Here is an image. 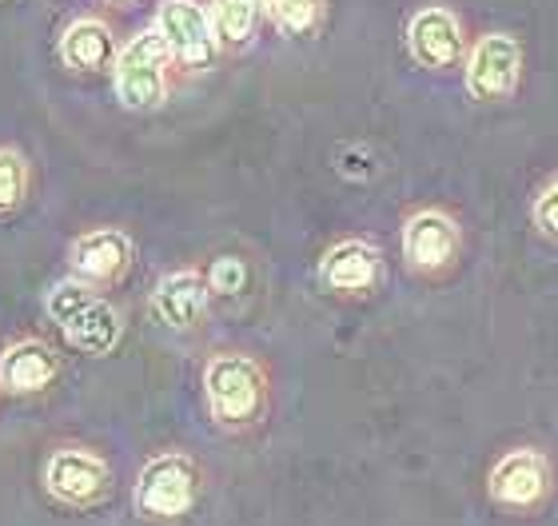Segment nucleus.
I'll use <instances>...</instances> for the list:
<instances>
[{"label": "nucleus", "instance_id": "19", "mask_svg": "<svg viewBox=\"0 0 558 526\" xmlns=\"http://www.w3.org/2000/svg\"><path fill=\"white\" fill-rule=\"evenodd\" d=\"M96 295H93V288H88V283L84 280H76V276H72V280H64V283H57V288H52V292H48V299H45V311L52 319H57L60 328H64V323H69L72 316H76V311H81V307H88L93 304Z\"/></svg>", "mask_w": 558, "mask_h": 526}, {"label": "nucleus", "instance_id": "9", "mask_svg": "<svg viewBox=\"0 0 558 526\" xmlns=\"http://www.w3.org/2000/svg\"><path fill=\"white\" fill-rule=\"evenodd\" d=\"M208 299H211V283L208 276L184 268V271H168L156 292H151V311L160 323H168L172 331H192L204 323L208 316Z\"/></svg>", "mask_w": 558, "mask_h": 526}, {"label": "nucleus", "instance_id": "7", "mask_svg": "<svg viewBox=\"0 0 558 526\" xmlns=\"http://www.w3.org/2000/svg\"><path fill=\"white\" fill-rule=\"evenodd\" d=\"M408 48L418 69H435V72L454 69L463 60V24H459V16L451 9H442V4L418 9L408 24Z\"/></svg>", "mask_w": 558, "mask_h": 526}, {"label": "nucleus", "instance_id": "4", "mask_svg": "<svg viewBox=\"0 0 558 526\" xmlns=\"http://www.w3.org/2000/svg\"><path fill=\"white\" fill-rule=\"evenodd\" d=\"M45 487L64 506H93L112 491V470L88 447H57L45 463Z\"/></svg>", "mask_w": 558, "mask_h": 526}, {"label": "nucleus", "instance_id": "3", "mask_svg": "<svg viewBox=\"0 0 558 526\" xmlns=\"http://www.w3.org/2000/svg\"><path fill=\"white\" fill-rule=\"evenodd\" d=\"M199 494V470L187 455H156L144 463L136 479V491H132V503H136V515L144 518H180L196 506Z\"/></svg>", "mask_w": 558, "mask_h": 526}, {"label": "nucleus", "instance_id": "1", "mask_svg": "<svg viewBox=\"0 0 558 526\" xmlns=\"http://www.w3.org/2000/svg\"><path fill=\"white\" fill-rule=\"evenodd\" d=\"M204 395H208L211 419L223 431H247L268 411V375L252 355H211L204 367Z\"/></svg>", "mask_w": 558, "mask_h": 526}, {"label": "nucleus", "instance_id": "13", "mask_svg": "<svg viewBox=\"0 0 558 526\" xmlns=\"http://www.w3.org/2000/svg\"><path fill=\"white\" fill-rule=\"evenodd\" d=\"M60 375V359L40 340H21L0 355V391L9 395H40Z\"/></svg>", "mask_w": 558, "mask_h": 526}, {"label": "nucleus", "instance_id": "21", "mask_svg": "<svg viewBox=\"0 0 558 526\" xmlns=\"http://www.w3.org/2000/svg\"><path fill=\"white\" fill-rule=\"evenodd\" d=\"M535 223L547 235H558V180L547 187V192H543V196H538V204H535Z\"/></svg>", "mask_w": 558, "mask_h": 526}, {"label": "nucleus", "instance_id": "10", "mask_svg": "<svg viewBox=\"0 0 558 526\" xmlns=\"http://www.w3.org/2000/svg\"><path fill=\"white\" fill-rule=\"evenodd\" d=\"M550 487L547 458L538 451H511L490 470V499L502 506H535Z\"/></svg>", "mask_w": 558, "mask_h": 526}, {"label": "nucleus", "instance_id": "11", "mask_svg": "<svg viewBox=\"0 0 558 526\" xmlns=\"http://www.w3.org/2000/svg\"><path fill=\"white\" fill-rule=\"evenodd\" d=\"M454 252H459V228L442 211H418L403 228V256L411 268L439 271L451 264Z\"/></svg>", "mask_w": 558, "mask_h": 526}, {"label": "nucleus", "instance_id": "6", "mask_svg": "<svg viewBox=\"0 0 558 526\" xmlns=\"http://www.w3.org/2000/svg\"><path fill=\"white\" fill-rule=\"evenodd\" d=\"M519 76H523V48L507 33L483 36L466 57V93L483 105L511 100Z\"/></svg>", "mask_w": 558, "mask_h": 526}, {"label": "nucleus", "instance_id": "15", "mask_svg": "<svg viewBox=\"0 0 558 526\" xmlns=\"http://www.w3.org/2000/svg\"><path fill=\"white\" fill-rule=\"evenodd\" d=\"M60 331L84 355H108L120 343V335H124V319H120V311L108 299H93V304L81 307Z\"/></svg>", "mask_w": 558, "mask_h": 526}, {"label": "nucleus", "instance_id": "22", "mask_svg": "<svg viewBox=\"0 0 558 526\" xmlns=\"http://www.w3.org/2000/svg\"><path fill=\"white\" fill-rule=\"evenodd\" d=\"M112 4H132V0H112Z\"/></svg>", "mask_w": 558, "mask_h": 526}, {"label": "nucleus", "instance_id": "18", "mask_svg": "<svg viewBox=\"0 0 558 526\" xmlns=\"http://www.w3.org/2000/svg\"><path fill=\"white\" fill-rule=\"evenodd\" d=\"M28 196V164L21 152L0 148V216L16 211Z\"/></svg>", "mask_w": 558, "mask_h": 526}, {"label": "nucleus", "instance_id": "16", "mask_svg": "<svg viewBox=\"0 0 558 526\" xmlns=\"http://www.w3.org/2000/svg\"><path fill=\"white\" fill-rule=\"evenodd\" d=\"M268 12V0H211L208 16L220 48H247Z\"/></svg>", "mask_w": 558, "mask_h": 526}, {"label": "nucleus", "instance_id": "12", "mask_svg": "<svg viewBox=\"0 0 558 526\" xmlns=\"http://www.w3.org/2000/svg\"><path fill=\"white\" fill-rule=\"evenodd\" d=\"M379 268H384L379 247L367 244V240H343V244H336L324 256V264H319V280H324L331 292L363 295L379 283Z\"/></svg>", "mask_w": 558, "mask_h": 526}, {"label": "nucleus", "instance_id": "2", "mask_svg": "<svg viewBox=\"0 0 558 526\" xmlns=\"http://www.w3.org/2000/svg\"><path fill=\"white\" fill-rule=\"evenodd\" d=\"M168 45L151 24L148 33L132 36L129 45L120 48L117 64H112V81H117L120 105L132 112H151L168 100Z\"/></svg>", "mask_w": 558, "mask_h": 526}, {"label": "nucleus", "instance_id": "20", "mask_svg": "<svg viewBox=\"0 0 558 526\" xmlns=\"http://www.w3.org/2000/svg\"><path fill=\"white\" fill-rule=\"evenodd\" d=\"M208 283H211V292L240 295L247 288V264L244 259H235V256H220L208 268Z\"/></svg>", "mask_w": 558, "mask_h": 526}, {"label": "nucleus", "instance_id": "17", "mask_svg": "<svg viewBox=\"0 0 558 526\" xmlns=\"http://www.w3.org/2000/svg\"><path fill=\"white\" fill-rule=\"evenodd\" d=\"M268 16L283 36H312L324 21V0H268Z\"/></svg>", "mask_w": 558, "mask_h": 526}, {"label": "nucleus", "instance_id": "8", "mask_svg": "<svg viewBox=\"0 0 558 526\" xmlns=\"http://www.w3.org/2000/svg\"><path fill=\"white\" fill-rule=\"evenodd\" d=\"M132 264V240L120 228H96L72 240L69 268L84 283H117Z\"/></svg>", "mask_w": 558, "mask_h": 526}, {"label": "nucleus", "instance_id": "14", "mask_svg": "<svg viewBox=\"0 0 558 526\" xmlns=\"http://www.w3.org/2000/svg\"><path fill=\"white\" fill-rule=\"evenodd\" d=\"M117 40H112V28L96 16H81L72 21L60 36V60L69 64L72 72H105L117 64Z\"/></svg>", "mask_w": 558, "mask_h": 526}, {"label": "nucleus", "instance_id": "5", "mask_svg": "<svg viewBox=\"0 0 558 526\" xmlns=\"http://www.w3.org/2000/svg\"><path fill=\"white\" fill-rule=\"evenodd\" d=\"M156 33L163 36L175 64L184 69H208L220 52L211 16L199 0H163L156 12Z\"/></svg>", "mask_w": 558, "mask_h": 526}]
</instances>
